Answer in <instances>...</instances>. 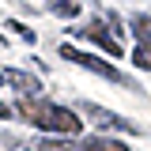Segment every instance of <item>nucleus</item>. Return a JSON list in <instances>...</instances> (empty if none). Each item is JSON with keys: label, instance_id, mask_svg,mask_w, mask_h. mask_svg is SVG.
Here are the masks:
<instances>
[{"label": "nucleus", "instance_id": "f257e3e1", "mask_svg": "<svg viewBox=\"0 0 151 151\" xmlns=\"http://www.w3.org/2000/svg\"><path fill=\"white\" fill-rule=\"evenodd\" d=\"M34 129H45V132H60V136H76L79 132V117L64 106H57L49 98H38V94H23L15 106Z\"/></svg>", "mask_w": 151, "mask_h": 151}, {"label": "nucleus", "instance_id": "f03ea898", "mask_svg": "<svg viewBox=\"0 0 151 151\" xmlns=\"http://www.w3.org/2000/svg\"><path fill=\"white\" fill-rule=\"evenodd\" d=\"M60 57H64V60H72V64H79V68H91V72H94V76H102V79L125 83V76L117 72L113 64H106L102 57H94V53H83V49H76V45H60Z\"/></svg>", "mask_w": 151, "mask_h": 151}, {"label": "nucleus", "instance_id": "7ed1b4c3", "mask_svg": "<svg viewBox=\"0 0 151 151\" xmlns=\"http://www.w3.org/2000/svg\"><path fill=\"white\" fill-rule=\"evenodd\" d=\"M132 34H136L132 64L147 72V68H151V15H132Z\"/></svg>", "mask_w": 151, "mask_h": 151}, {"label": "nucleus", "instance_id": "20e7f679", "mask_svg": "<svg viewBox=\"0 0 151 151\" xmlns=\"http://www.w3.org/2000/svg\"><path fill=\"white\" fill-rule=\"evenodd\" d=\"M79 110H83V117H87V121H94L98 129H121V132H140V125H136V121L121 117V113H110V110H102V106H94V102H83Z\"/></svg>", "mask_w": 151, "mask_h": 151}, {"label": "nucleus", "instance_id": "39448f33", "mask_svg": "<svg viewBox=\"0 0 151 151\" xmlns=\"http://www.w3.org/2000/svg\"><path fill=\"white\" fill-rule=\"evenodd\" d=\"M72 34H76V38H87V42H94V45H102L110 57H121V38H113L110 30H106V23H98V19L83 23V27H76Z\"/></svg>", "mask_w": 151, "mask_h": 151}, {"label": "nucleus", "instance_id": "423d86ee", "mask_svg": "<svg viewBox=\"0 0 151 151\" xmlns=\"http://www.w3.org/2000/svg\"><path fill=\"white\" fill-rule=\"evenodd\" d=\"M0 83H4V87H15V91H23V94L42 91L38 79H34L30 72H15V68H0Z\"/></svg>", "mask_w": 151, "mask_h": 151}, {"label": "nucleus", "instance_id": "0eeeda50", "mask_svg": "<svg viewBox=\"0 0 151 151\" xmlns=\"http://www.w3.org/2000/svg\"><path fill=\"white\" fill-rule=\"evenodd\" d=\"M79 151H129L121 140H106V136H87L83 144H79Z\"/></svg>", "mask_w": 151, "mask_h": 151}, {"label": "nucleus", "instance_id": "6e6552de", "mask_svg": "<svg viewBox=\"0 0 151 151\" xmlns=\"http://www.w3.org/2000/svg\"><path fill=\"white\" fill-rule=\"evenodd\" d=\"M53 12L64 15V19H72L76 12H79V4H76V0H53Z\"/></svg>", "mask_w": 151, "mask_h": 151}, {"label": "nucleus", "instance_id": "1a4fd4ad", "mask_svg": "<svg viewBox=\"0 0 151 151\" xmlns=\"http://www.w3.org/2000/svg\"><path fill=\"white\" fill-rule=\"evenodd\" d=\"M38 151H79V147L64 144V140H42V144H38Z\"/></svg>", "mask_w": 151, "mask_h": 151}, {"label": "nucleus", "instance_id": "9d476101", "mask_svg": "<svg viewBox=\"0 0 151 151\" xmlns=\"http://www.w3.org/2000/svg\"><path fill=\"white\" fill-rule=\"evenodd\" d=\"M4 117H12V106H8V102H0V121H4Z\"/></svg>", "mask_w": 151, "mask_h": 151}, {"label": "nucleus", "instance_id": "9b49d317", "mask_svg": "<svg viewBox=\"0 0 151 151\" xmlns=\"http://www.w3.org/2000/svg\"><path fill=\"white\" fill-rule=\"evenodd\" d=\"M0 45H4V38H0Z\"/></svg>", "mask_w": 151, "mask_h": 151}]
</instances>
